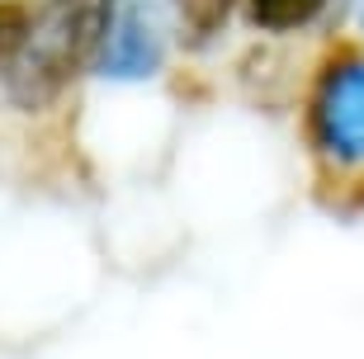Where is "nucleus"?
<instances>
[{
  "mask_svg": "<svg viewBox=\"0 0 364 359\" xmlns=\"http://www.w3.org/2000/svg\"><path fill=\"white\" fill-rule=\"evenodd\" d=\"M90 38H95V0H48L33 10L24 48L5 67V90L14 105L38 109L53 105L71 85V76L90 67Z\"/></svg>",
  "mask_w": 364,
  "mask_h": 359,
  "instance_id": "f257e3e1",
  "label": "nucleus"
},
{
  "mask_svg": "<svg viewBox=\"0 0 364 359\" xmlns=\"http://www.w3.org/2000/svg\"><path fill=\"white\" fill-rule=\"evenodd\" d=\"M166 57V24L156 0H95L90 67L105 80H147Z\"/></svg>",
  "mask_w": 364,
  "mask_h": 359,
  "instance_id": "f03ea898",
  "label": "nucleus"
},
{
  "mask_svg": "<svg viewBox=\"0 0 364 359\" xmlns=\"http://www.w3.org/2000/svg\"><path fill=\"white\" fill-rule=\"evenodd\" d=\"M312 133L341 166H364V62L346 57L322 76L312 100Z\"/></svg>",
  "mask_w": 364,
  "mask_h": 359,
  "instance_id": "7ed1b4c3",
  "label": "nucleus"
},
{
  "mask_svg": "<svg viewBox=\"0 0 364 359\" xmlns=\"http://www.w3.org/2000/svg\"><path fill=\"white\" fill-rule=\"evenodd\" d=\"M322 5L326 0H251V19L270 33H284V28H303Z\"/></svg>",
  "mask_w": 364,
  "mask_h": 359,
  "instance_id": "20e7f679",
  "label": "nucleus"
},
{
  "mask_svg": "<svg viewBox=\"0 0 364 359\" xmlns=\"http://www.w3.org/2000/svg\"><path fill=\"white\" fill-rule=\"evenodd\" d=\"M33 28V5L28 0H0V71L10 67Z\"/></svg>",
  "mask_w": 364,
  "mask_h": 359,
  "instance_id": "39448f33",
  "label": "nucleus"
},
{
  "mask_svg": "<svg viewBox=\"0 0 364 359\" xmlns=\"http://www.w3.org/2000/svg\"><path fill=\"white\" fill-rule=\"evenodd\" d=\"M171 5H176V14L189 24V33H194V38H203V33L223 28V19L232 14V5H237V0H171Z\"/></svg>",
  "mask_w": 364,
  "mask_h": 359,
  "instance_id": "423d86ee",
  "label": "nucleus"
}]
</instances>
